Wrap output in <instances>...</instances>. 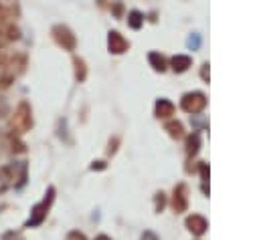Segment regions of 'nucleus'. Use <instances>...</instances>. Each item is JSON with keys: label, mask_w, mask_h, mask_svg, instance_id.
Returning a JSON list of instances; mask_svg holds the SVG:
<instances>
[{"label": "nucleus", "mask_w": 259, "mask_h": 240, "mask_svg": "<svg viewBox=\"0 0 259 240\" xmlns=\"http://www.w3.org/2000/svg\"><path fill=\"white\" fill-rule=\"evenodd\" d=\"M10 127L16 131V133H22L26 129L32 127V115H30V107L28 103H20L14 111V117H12V121H10Z\"/></svg>", "instance_id": "nucleus-1"}, {"label": "nucleus", "mask_w": 259, "mask_h": 240, "mask_svg": "<svg viewBox=\"0 0 259 240\" xmlns=\"http://www.w3.org/2000/svg\"><path fill=\"white\" fill-rule=\"evenodd\" d=\"M53 200H55V188H49V192H47V196H45L43 202H41V204H36V206L32 208V214H30V218L26 220V226H28V228L39 226V224L45 220L47 210H49V206L53 204Z\"/></svg>", "instance_id": "nucleus-2"}, {"label": "nucleus", "mask_w": 259, "mask_h": 240, "mask_svg": "<svg viewBox=\"0 0 259 240\" xmlns=\"http://www.w3.org/2000/svg\"><path fill=\"white\" fill-rule=\"evenodd\" d=\"M207 105V97L205 93L201 91H195V93H187L182 97V109L189 111V113H201Z\"/></svg>", "instance_id": "nucleus-3"}, {"label": "nucleus", "mask_w": 259, "mask_h": 240, "mask_svg": "<svg viewBox=\"0 0 259 240\" xmlns=\"http://www.w3.org/2000/svg\"><path fill=\"white\" fill-rule=\"evenodd\" d=\"M53 36H55V41H57L63 49H67V51H73V49H75V34H73L67 26L57 24V26L53 28Z\"/></svg>", "instance_id": "nucleus-4"}, {"label": "nucleus", "mask_w": 259, "mask_h": 240, "mask_svg": "<svg viewBox=\"0 0 259 240\" xmlns=\"http://www.w3.org/2000/svg\"><path fill=\"white\" fill-rule=\"evenodd\" d=\"M187 206H189V190H187L184 184H178L174 188V196H172V208L178 214V212L187 210Z\"/></svg>", "instance_id": "nucleus-5"}, {"label": "nucleus", "mask_w": 259, "mask_h": 240, "mask_svg": "<svg viewBox=\"0 0 259 240\" xmlns=\"http://www.w3.org/2000/svg\"><path fill=\"white\" fill-rule=\"evenodd\" d=\"M107 47H109V51H112V53L120 55V53H124L128 49V41L118 30H112V32H109V36H107Z\"/></svg>", "instance_id": "nucleus-6"}, {"label": "nucleus", "mask_w": 259, "mask_h": 240, "mask_svg": "<svg viewBox=\"0 0 259 240\" xmlns=\"http://www.w3.org/2000/svg\"><path fill=\"white\" fill-rule=\"evenodd\" d=\"M187 228H189L193 234L201 236V234H205V230H207V220H205L203 216H199V214H193V216L187 218Z\"/></svg>", "instance_id": "nucleus-7"}, {"label": "nucleus", "mask_w": 259, "mask_h": 240, "mask_svg": "<svg viewBox=\"0 0 259 240\" xmlns=\"http://www.w3.org/2000/svg\"><path fill=\"white\" fill-rule=\"evenodd\" d=\"M172 113H174V105H172L168 99H158V101H156V117L166 119V117H170Z\"/></svg>", "instance_id": "nucleus-8"}, {"label": "nucleus", "mask_w": 259, "mask_h": 240, "mask_svg": "<svg viewBox=\"0 0 259 240\" xmlns=\"http://www.w3.org/2000/svg\"><path fill=\"white\" fill-rule=\"evenodd\" d=\"M191 65H193V61H191V57H187V55H176V57H172V69H174L176 73H184Z\"/></svg>", "instance_id": "nucleus-9"}, {"label": "nucleus", "mask_w": 259, "mask_h": 240, "mask_svg": "<svg viewBox=\"0 0 259 240\" xmlns=\"http://www.w3.org/2000/svg\"><path fill=\"white\" fill-rule=\"evenodd\" d=\"M199 145H201V135H199V133L189 135V139H187V153H189V155H195V153L199 151Z\"/></svg>", "instance_id": "nucleus-10"}, {"label": "nucleus", "mask_w": 259, "mask_h": 240, "mask_svg": "<svg viewBox=\"0 0 259 240\" xmlns=\"http://www.w3.org/2000/svg\"><path fill=\"white\" fill-rule=\"evenodd\" d=\"M148 59H150V63H152V67L156 69V71H166V59L160 55V53H150V57H148Z\"/></svg>", "instance_id": "nucleus-11"}, {"label": "nucleus", "mask_w": 259, "mask_h": 240, "mask_svg": "<svg viewBox=\"0 0 259 240\" xmlns=\"http://www.w3.org/2000/svg\"><path fill=\"white\" fill-rule=\"evenodd\" d=\"M142 22H144V14H142L140 10H132V12L128 14V24H130L132 28H140Z\"/></svg>", "instance_id": "nucleus-12"}, {"label": "nucleus", "mask_w": 259, "mask_h": 240, "mask_svg": "<svg viewBox=\"0 0 259 240\" xmlns=\"http://www.w3.org/2000/svg\"><path fill=\"white\" fill-rule=\"evenodd\" d=\"M73 65H75V77H77V81H85L87 69H85L83 59H73Z\"/></svg>", "instance_id": "nucleus-13"}, {"label": "nucleus", "mask_w": 259, "mask_h": 240, "mask_svg": "<svg viewBox=\"0 0 259 240\" xmlns=\"http://www.w3.org/2000/svg\"><path fill=\"white\" fill-rule=\"evenodd\" d=\"M166 131L172 135V137H182V123L180 121H170V123H166Z\"/></svg>", "instance_id": "nucleus-14"}, {"label": "nucleus", "mask_w": 259, "mask_h": 240, "mask_svg": "<svg viewBox=\"0 0 259 240\" xmlns=\"http://www.w3.org/2000/svg\"><path fill=\"white\" fill-rule=\"evenodd\" d=\"M2 240H24V236H22V232L10 230V232H4V234H2Z\"/></svg>", "instance_id": "nucleus-15"}, {"label": "nucleus", "mask_w": 259, "mask_h": 240, "mask_svg": "<svg viewBox=\"0 0 259 240\" xmlns=\"http://www.w3.org/2000/svg\"><path fill=\"white\" fill-rule=\"evenodd\" d=\"M187 45H189L193 51H195V49H199V45H201V36H199L197 32H195V34H191V36H189V41H187Z\"/></svg>", "instance_id": "nucleus-16"}, {"label": "nucleus", "mask_w": 259, "mask_h": 240, "mask_svg": "<svg viewBox=\"0 0 259 240\" xmlns=\"http://www.w3.org/2000/svg\"><path fill=\"white\" fill-rule=\"evenodd\" d=\"M164 204H166V198H164L162 192H158V194H156V212H162Z\"/></svg>", "instance_id": "nucleus-17"}, {"label": "nucleus", "mask_w": 259, "mask_h": 240, "mask_svg": "<svg viewBox=\"0 0 259 240\" xmlns=\"http://www.w3.org/2000/svg\"><path fill=\"white\" fill-rule=\"evenodd\" d=\"M67 240H85V236H83L81 232H71V234L67 236Z\"/></svg>", "instance_id": "nucleus-18"}, {"label": "nucleus", "mask_w": 259, "mask_h": 240, "mask_svg": "<svg viewBox=\"0 0 259 240\" xmlns=\"http://www.w3.org/2000/svg\"><path fill=\"white\" fill-rule=\"evenodd\" d=\"M201 77L205 79V81H209V63L203 65V69H201Z\"/></svg>", "instance_id": "nucleus-19"}, {"label": "nucleus", "mask_w": 259, "mask_h": 240, "mask_svg": "<svg viewBox=\"0 0 259 240\" xmlns=\"http://www.w3.org/2000/svg\"><path fill=\"white\" fill-rule=\"evenodd\" d=\"M142 240H158V238H156V234H152V232H144V234H142Z\"/></svg>", "instance_id": "nucleus-20"}, {"label": "nucleus", "mask_w": 259, "mask_h": 240, "mask_svg": "<svg viewBox=\"0 0 259 240\" xmlns=\"http://www.w3.org/2000/svg\"><path fill=\"white\" fill-rule=\"evenodd\" d=\"M103 168H105L103 162H93V166H91V170H103Z\"/></svg>", "instance_id": "nucleus-21"}, {"label": "nucleus", "mask_w": 259, "mask_h": 240, "mask_svg": "<svg viewBox=\"0 0 259 240\" xmlns=\"http://www.w3.org/2000/svg\"><path fill=\"white\" fill-rule=\"evenodd\" d=\"M95 240H109V238H107V236H103V234H101V236H97V238H95Z\"/></svg>", "instance_id": "nucleus-22"}]
</instances>
